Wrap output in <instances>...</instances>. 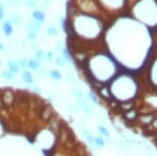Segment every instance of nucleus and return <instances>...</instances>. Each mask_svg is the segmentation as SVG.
Returning <instances> with one entry per match:
<instances>
[{"mask_svg":"<svg viewBox=\"0 0 157 156\" xmlns=\"http://www.w3.org/2000/svg\"><path fill=\"white\" fill-rule=\"evenodd\" d=\"M3 9H4L3 6H2V3L0 2V11H3Z\"/></svg>","mask_w":157,"mask_h":156,"instance_id":"obj_28","label":"nucleus"},{"mask_svg":"<svg viewBox=\"0 0 157 156\" xmlns=\"http://www.w3.org/2000/svg\"><path fill=\"white\" fill-rule=\"evenodd\" d=\"M84 135H85V137L87 138L88 140H89L90 143H93V139H94V136H93L91 133L88 131V130H85L84 131Z\"/></svg>","mask_w":157,"mask_h":156,"instance_id":"obj_21","label":"nucleus"},{"mask_svg":"<svg viewBox=\"0 0 157 156\" xmlns=\"http://www.w3.org/2000/svg\"><path fill=\"white\" fill-rule=\"evenodd\" d=\"M2 31H3V34L6 37H11L13 32H14V26L10 21H6L2 24Z\"/></svg>","mask_w":157,"mask_h":156,"instance_id":"obj_6","label":"nucleus"},{"mask_svg":"<svg viewBox=\"0 0 157 156\" xmlns=\"http://www.w3.org/2000/svg\"><path fill=\"white\" fill-rule=\"evenodd\" d=\"M48 1H50V0H48Z\"/></svg>","mask_w":157,"mask_h":156,"instance_id":"obj_30","label":"nucleus"},{"mask_svg":"<svg viewBox=\"0 0 157 156\" xmlns=\"http://www.w3.org/2000/svg\"><path fill=\"white\" fill-rule=\"evenodd\" d=\"M88 97H89V99L92 101L93 103H95V104H98V101L97 97H95V95L92 94L91 92H89V93H88Z\"/></svg>","mask_w":157,"mask_h":156,"instance_id":"obj_23","label":"nucleus"},{"mask_svg":"<svg viewBox=\"0 0 157 156\" xmlns=\"http://www.w3.org/2000/svg\"><path fill=\"white\" fill-rule=\"evenodd\" d=\"M6 67H7V70H10L11 72H13L15 75L18 74L20 71H21V68L19 67V65L17 64L16 61H7V64H6Z\"/></svg>","mask_w":157,"mask_h":156,"instance_id":"obj_5","label":"nucleus"},{"mask_svg":"<svg viewBox=\"0 0 157 156\" xmlns=\"http://www.w3.org/2000/svg\"><path fill=\"white\" fill-rule=\"evenodd\" d=\"M3 18H4V12L0 11V21H1V20H3Z\"/></svg>","mask_w":157,"mask_h":156,"instance_id":"obj_27","label":"nucleus"},{"mask_svg":"<svg viewBox=\"0 0 157 156\" xmlns=\"http://www.w3.org/2000/svg\"><path fill=\"white\" fill-rule=\"evenodd\" d=\"M21 77H22V80H23L27 85L34 84V77H33L32 72H30L29 70H24V71L22 72Z\"/></svg>","mask_w":157,"mask_h":156,"instance_id":"obj_7","label":"nucleus"},{"mask_svg":"<svg viewBox=\"0 0 157 156\" xmlns=\"http://www.w3.org/2000/svg\"><path fill=\"white\" fill-rule=\"evenodd\" d=\"M48 77L50 79H52L54 81H61L63 79V75L61 74V71H59L58 69H52L48 71Z\"/></svg>","mask_w":157,"mask_h":156,"instance_id":"obj_8","label":"nucleus"},{"mask_svg":"<svg viewBox=\"0 0 157 156\" xmlns=\"http://www.w3.org/2000/svg\"><path fill=\"white\" fill-rule=\"evenodd\" d=\"M93 143H94L95 146H98V147H101V148H104V147H105V145H106L105 139H104L102 136H94Z\"/></svg>","mask_w":157,"mask_h":156,"instance_id":"obj_16","label":"nucleus"},{"mask_svg":"<svg viewBox=\"0 0 157 156\" xmlns=\"http://www.w3.org/2000/svg\"><path fill=\"white\" fill-rule=\"evenodd\" d=\"M55 63L58 65V66H64L65 65V60L63 57H57L55 59Z\"/></svg>","mask_w":157,"mask_h":156,"instance_id":"obj_20","label":"nucleus"},{"mask_svg":"<svg viewBox=\"0 0 157 156\" xmlns=\"http://www.w3.org/2000/svg\"><path fill=\"white\" fill-rule=\"evenodd\" d=\"M1 64H2V61H1V60H0V66H1Z\"/></svg>","mask_w":157,"mask_h":156,"instance_id":"obj_29","label":"nucleus"},{"mask_svg":"<svg viewBox=\"0 0 157 156\" xmlns=\"http://www.w3.org/2000/svg\"><path fill=\"white\" fill-rule=\"evenodd\" d=\"M41 67L40 61H38L37 59L33 58V59L29 60V69L30 70H39V68Z\"/></svg>","mask_w":157,"mask_h":156,"instance_id":"obj_9","label":"nucleus"},{"mask_svg":"<svg viewBox=\"0 0 157 156\" xmlns=\"http://www.w3.org/2000/svg\"><path fill=\"white\" fill-rule=\"evenodd\" d=\"M22 3V0H12V4L13 6H19V4Z\"/></svg>","mask_w":157,"mask_h":156,"instance_id":"obj_25","label":"nucleus"},{"mask_svg":"<svg viewBox=\"0 0 157 156\" xmlns=\"http://www.w3.org/2000/svg\"><path fill=\"white\" fill-rule=\"evenodd\" d=\"M45 60L48 62H52L55 60V57H54V52L50 51V50H47L46 52H45Z\"/></svg>","mask_w":157,"mask_h":156,"instance_id":"obj_19","label":"nucleus"},{"mask_svg":"<svg viewBox=\"0 0 157 156\" xmlns=\"http://www.w3.org/2000/svg\"><path fill=\"white\" fill-rule=\"evenodd\" d=\"M35 59H37L38 61H42L45 59V52L42 49H37L35 51Z\"/></svg>","mask_w":157,"mask_h":156,"instance_id":"obj_17","label":"nucleus"},{"mask_svg":"<svg viewBox=\"0 0 157 156\" xmlns=\"http://www.w3.org/2000/svg\"><path fill=\"white\" fill-rule=\"evenodd\" d=\"M41 25H42L41 23L34 21V20L29 21V23H27V36H26L29 41H35L37 39L40 29H41Z\"/></svg>","mask_w":157,"mask_h":156,"instance_id":"obj_2","label":"nucleus"},{"mask_svg":"<svg viewBox=\"0 0 157 156\" xmlns=\"http://www.w3.org/2000/svg\"><path fill=\"white\" fill-rule=\"evenodd\" d=\"M137 111L136 110H134V109H131L130 111H128L127 113L125 114V117L128 120H135L136 117H137Z\"/></svg>","mask_w":157,"mask_h":156,"instance_id":"obj_13","label":"nucleus"},{"mask_svg":"<svg viewBox=\"0 0 157 156\" xmlns=\"http://www.w3.org/2000/svg\"><path fill=\"white\" fill-rule=\"evenodd\" d=\"M98 132H100V134L102 135V136H104V137H109V136H110V132L108 131V129L105 127V126L100 125L98 127Z\"/></svg>","mask_w":157,"mask_h":156,"instance_id":"obj_14","label":"nucleus"},{"mask_svg":"<svg viewBox=\"0 0 157 156\" xmlns=\"http://www.w3.org/2000/svg\"><path fill=\"white\" fill-rule=\"evenodd\" d=\"M32 18L34 21L39 22V23L42 24L45 21V19H46V15L41 10H34L32 12Z\"/></svg>","mask_w":157,"mask_h":156,"instance_id":"obj_3","label":"nucleus"},{"mask_svg":"<svg viewBox=\"0 0 157 156\" xmlns=\"http://www.w3.org/2000/svg\"><path fill=\"white\" fill-rule=\"evenodd\" d=\"M72 95H75V97H78V100L82 99V97H83V94H82V92H81L80 90H72Z\"/></svg>","mask_w":157,"mask_h":156,"instance_id":"obj_22","label":"nucleus"},{"mask_svg":"<svg viewBox=\"0 0 157 156\" xmlns=\"http://www.w3.org/2000/svg\"><path fill=\"white\" fill-rule=\"evenodd\" d=\"M17 64L19 65V67L21 69L26 70V68H29V60L25 59V58H21V59L17 60Z\"/></svg>","mask_w":157,"mask_h":156,"instance_id":"obj_12","label":"nucleus"},{"mask_svg":"<svg viewBox=\"0 0 157 156\" xmlns=\"http://www.w3.org/2000/svg\"><path fill=\"white\" fill-rule=\"evenodd\" d=\"M45 32H46V35L49 37H56L59 35V29H58L55 25H49V26L46 27Z\"/></svg>","mask_w":157,"mask_h":156,"instance_id":"obj_10","label":"nucleus"},{"mask_svg":"<svg viewBox=\"0 0 157 156\" xmlns=\"http://www.w3.org/2000/svg\"><path fill=\"white\" fill-rule=\"evenodd\" d=\"M0 77L4 80H7V81H11V80H14L15 79V75L13 72H11L10 70H3V71L0 72Z\"/></svg>","mask_w":157,"mask_h":156,"instance_id":"obj_11","label":"nucleus"},{"mask_svg":"<svg viewBox=\"0 0 157 156\" xmlns=\"http://www.w3.org/2000/svg\"><path fill=\"white\" fill-rule=\"evenodd\" d=\"M68 133L52 104L22 88H0V156H58Z\"/></svg>","mask_w":157,"mask_h":156,"instance_id":"obj_1","label":"nucleus"},{"mask_svg":"<svg viewBox=\"0 0 157 156\" xmlns=\"http://www.w3.org/2000/svg\"><path fill=\"white\" fill-rule=\"evenodd\" d=\"M78 102L81 103V107H82V109H83V111H84L85 113H87V114H89V113H91V108H90V106L89 105L87 104L86 102H84L82 99H78Z\"/></svg>","mask_w":157,"mask_h":156,"instance_id":"obj_15","label":"nucleus"},{"mask_svg":"<svg viewBox=\"0 0 157 156\" xmlns=\"http://www.w3.org/2000/svg\"><path fill=\"white\" fill-rule=\"evenodd\" d=\"M27 4H29V7H36L37 6V2L34 1V0H27Z\"/></svg>","mask_w":157,"mask_h":156,"instance_id":"obj_24","label":"nucleus"},{"mask_svg":"<svg viewBox=\"0 0 157 156\" xmlns=\"http://www.w3.org/2000/svg\"><path fill=\"white\" fill-rule=\"evenodd\" d=\"M141 122L144 123V124H151V123H153V115L151 114H145L143 115V116L140 117Z\"/></svg>","mask_w":157,"mask_h":156,"instance_id":"obj_18","label":"nucleus"},{"mask_svg":"<svg viewBox=\"0 0 157 156\" xmlns=\"http://www.w3.org/2000/svg\"><path fill=\"white\" fill-rule=\"evenodd\" d=\"M6 50V47H4V44L2 42H0V51H4Z\"/></svg>","mask_w":157,"mask_h":156,"instance_id":"obj_26","label":"nucleus"},{"mask_svg":"<svg viewBox=\"0 0 157 156\" xmlns=\"http://www.w3.org/2000/svg\"><path fill=\"white\" fill-rule=\"evenodd\" d=\"M9 21L13 24V26H14V25L15 26H20V25L23 24V17H22V15L19 14V13H14L11 16Z\"/></svg>","mask_w":157,"mask_h":156,"instance_id":"obj_4","label":"nucleus"}]
</instances>
